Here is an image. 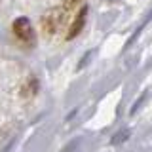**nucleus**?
Wrapping results in <instances>:
<instances>
[{"label": "nucleus", "instance_id": "1", "mask_svg": "<svg viewBox=\"0 0 152 152\" xmlns=\"http://www.w3.org/2000/svg\"><path fill=\"white\" fill-rule=\"evenodd\" d=\"M13 34L17 36V40H21L23 44L27 46H32L36 40V34H34V28H32L31 21H28L27 17H17L15 21H13Z\"/></svg>", "mask_w": 152, "mask_h": 152}, {"label": "nucleus", "instance_id": "4", "mask_svg": "<svg viewBox=\"0 0 152 152\" xmlns=\"http://www.w3.org/2000/svg\"><path fill=\"white\" fill-rule=\"evenodd\" d=\"M84 0H63V8L65 10H74L76 6H80Z\"/></svg>", "mask_w": 152, "mask_h": 152}, {"label": "nucleus", "instance_id": "2", "mask_svg": "<svg viewBox=\"0 0 152 152\" xmlns=\"http://www.w3.org/2000/svg\"><path fill=\"white\" fill-rule=\"evenodd\" d=\"M65 12H66L65 8H51L50 12L42 17V27H44V31L48 34H53V32L59 31V27L63 25V21H65Z\"/></svg>", "mask_w": 152, "mask_h": 152}, {"label": "nucleus", "instance_id": "5", "mask_svg": "<svg viewBox=\"0 0 152 152\" xmlns=\"http://www.w3.org/2000/svg\"><path fill=\"white\" fill-rule=\"evenodd\" d=\"M126 137H127V131H122V133H118V135L112 139V142H114V145H118V142H120V141H124Z\"/></svg>", "mask_w": 152, "mask_h": 152}, {"label": "nucleus", "instance_id": "3", "mask_svg": "<svg viewBox=\"0 0 152 152\" xmlns=\"http://www.w3.org/2000/svg\"><path fill=\"white\" fill-rule=\"evenodd\" d=\"M86 17H88V8L82 6L78 12V15H76V19L72 21V25H70L69 28V34H66V40H72V38L76 34H80V31L84 28V23H86Z\"/></svg>", "mask_w": 152, "mask_h": 152}]
</instances>
